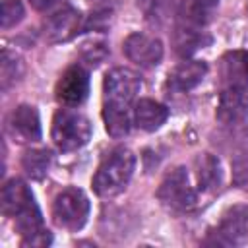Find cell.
Instances as JSON below:
<instances>
[{
    "instance_id": "1",
    "label": "cell",
    "mask_w": 248,
    "mask_h": 248,
    "mask_svg": "<svg viewBox=\"0 0 248 248\" xmlns=\"http://www.w3.org/2000/svg\"><path fill=\"white\" fill-rule=\"evenodd\" d=\"M2 213L6 217L16 219V231L21 234L23 244L37 236L39 232L46 231L43 227V215L39 205L35 203L33 192L21 178H12L2 186Z\"/></svg>"
},
{
    "instance_id": "2",
    "label": "cell",
    "mask_w": 248,
    "mask_h": 248,
    "mask_svg": "<svg viewBox=\"0 0 248 248\" xmlns=\"http://www.w3.org/2000/svg\"><path fill=\"white\" fill-rule=\"evenodd\" d=\"M136 169V155L128 147H116L105 155L91 180L93 192L101 198H114L128 186Z\"/></svg>"
},
{
    "instance_id": "3",
    "label": "cell",
    "mask_w": 248,
    "mask_h": 248,
    "mask_svg": "<svg viewBox=\"0 0 248 248\" xmlns=\"http://www.w3.org/2000/svg\"><path fill=\"white\" fill-rule=\"evenodd\" d=\"M141 89L140 76L130 68H112L103 81V108L130 112L136 95Z\"/></svg>"
},
{
    "instance_id": "4",
    "label": "cell",
    "mask_w": 248,
    "mask_h": 248,
    "mask_svg": "<svg viewBox=\"0 0 248 248\" xmlns=\"http://www.w3.org/2000/svg\"><path fill=\"white\" fill-rule=\"evenodd\" d=\"M50 138L60 151H76L91 140V122L70 108H60L52 118Z\"/></svg>"
},
{
    "instance_id": "5",
    "label": "cell",
    "mask_w": 248,
    "mask_h": 248,
    "mask_svg": "<svg viewBox=\"0 0 248 248\" xmlns=\"http://www.w3.org/2000/svg\"><path fill=\"white\" fill-rule=\"evenodd\" d=\"M89 200L83 190L70 186L58 192L52 202V221L66 231H79L89 217Z\"/></svg>"
},
{
    "instance_id": "6",
    "label": "cell",
    "mask_w": 248,
    "mask_h": 248,
    "mask_svg": "<svg viewBox=\"0 0 248 248\" xmlns=\"http://www.w3.org/2000/svg\"><path fill=\"white\" fill-rule=\"evenodd\" d=\"M157 198L165 207L172 211L184 213L194 209L198 203V192L190 184L188 170L184 167H176L167 172V176L157 188Z\"/></svg>"
},
{
    "instance_id": "7",
    "label": "cell",
    "mask_w": 248,
    "mask_h": 248,
    "mask_svg": "<svg viewBox=\"0 0 248 248\" xmlns=\"http://www.w3.org/2000/svg\"><path fill=\"white\" fill-rule=\"evenodd\" d=\"M215 244H248V205L238 203L229 207L221 221L219 227L211 232Z\"/></svg>"
},
{
    "instance_id": "8",
    "label": "cell",
    "mask_w": 248,
    "mask_h": 248,
    "mask_svg": "<svg viewBox=\"0 0 248 248\" xmlns=\"http://www.w3.org/2000/svg\"><path fill=\"white\" fill-rule=\"evenodd\" d=\"M45 37L48 43H66L74 39L81 29V14L70 4H62L50 12L45 19Z\"/></svg>"
},
{
    "instance_id": "9",
    "label": "cell",
    "mask_w": 248,
    "mask_h": 248,
    "mask_svg": "<svg viewBox=\"0 0 248 248\" xmlns=\"http://www.w3.org/2000/svg\"><path fill=\"white\" fill-rule=\"evenodd\" d=\"M6 132L17 143H33L41 140L39 112L31 105L16 107L6 118Z\"/></svg>"
},
{
    "instance_id": "10",
    "label": "cell",
    "mask_w": 248,
    "mask_h": 248,
    "mask_svg": "<svg viewBox=\"0 0 248 248\" xmlns=\"http://www.w3.org/2000/svg\"><path fill=\"white\" fill-rule=\"evenodd\" d=\"M122 50L126 58L140 68H153L163 60V43L145 33H130L122 45Z\"/></svg>"
},
{
    "instance_id": "11",
    "label": "cell",
    "mask_w": 248,
    "mask_h": 248,
    "mask_svg": "<svg viewBox=\"0 0 248 248\" xmlns=\"http://www.w3.org/2000/svg\"><path fill=\"white\" fill-rule=\"evenodd\" d=\"M56 101L64 107H78L89 95V74L81 66H70L58 79L54 89Z\"/></svg>"
},
{
    "instance_id": "12",
    "label": "cell",
    "mask_w": 248,
    "mask_h": 248,
    "mask_svg": "<svg viewBox=\"0 0 248 248\" xmlns=\"http://www.w3.org/2000/svg\"><path fill=\"white\" fill-rule=\"evenodd\" d=\"M215 116L227 126L242 122L248 116V87H223Z\"/></svg>"
},
{
    "instance_id": "13",
    "label": "cell",
    "mask_w": 248,
    "mask_h": 248,
    "mask_svg": "<svg viewBox=\"0 0 248 248\" xmlns=\"http://www.w3.org/2000/svg\"><path fill=\"white\" fill-rule=\"evenodd\" d=\"M223 87H248V50H229L219 60Z\"/></svg>"
},
{
    "instance_id": "14",
    "label": "cell",
    "mask_w": 248,
    "mask_h": 248,
    "mask_svg": "<svg viewBox=\"0 0 248 248\" xmlns=\"http://www.w3.org/2000/svg\"><path fill=\"white\" fill-rule=\"evenodd\" d=\"M207 74V64L203 60H184L169 72L167 85L172 91H190L194 89Z\"/></svg>"
},
{
    "instance_id": "15",
    "label": "cell",
    "mask_w": 248,
    "mask_h": 248,
    "mask_svg": "<svg viewBox=\"0 0 248 248\" xmlns=\"http://www.w3.org/2000/svg\"><path fill=\"white\" fill-rule=\"evenodd\" d=\"M217 8L219 0H182L178 6V23L203 29L211 23Z\"/></svg>"
},
{
    "instance_id": "16",
    "label": "cell",
    "mask_w": 248,
    "mask_h": 248,
    "mask_svg": "<svg viewBox=\"0 0 248 248\" xmlns=\"http://www.w3.org/2000/svg\"><path fill=\"white\" fill-rule=\"evenodd\" d=\"M194 172H196V182L200 192H215L221 186L223 180V170H221V163L215 155L211 153H200L194 159Z\"/></svg>"
},
{
    "instance_id": "17",
    "label": "cell",
    "mask_w": 248,
    "mask_h": 248,
    "mask_svg": "<svg viewBox=\"0 0 248 248\" xmlns=\"http://www.w3.org/2000/svg\"><path fill=\"white\" fill-rule=\"evenodd\" d=\"M169 118V108L153 99H140L134 105V124L143 132L159 130Z\"/></svg>"
},
{
    "instance_id": "18",
    "label": "cell",
    "mask_w": 248,
    "mask_h": 248,
    "mask_svg": "<svg viewBox=\"0 0 248 248\" xmlns=\"http://www.w3.org/2000/svg\"><path fill=\"white\" fill-rule=\"evenodd\" d=\"M172 45H174L176 54H180L182 58H188L200 48L211 45V35H207V31L200 27H188V25L176 23L174 33H172Z\"/></svg>"
},
{
    "instance_id": "19",
    "label": "cell",
    "mask_w": 248,
    "mask_h": 248,
    "mask_svg": "<svg viewBox=\"0 0 248 248\" xmlns=\"http://www.w3.org/2000/svg\"><path fill=\"white\" fill-rule=\"evenodd\" d=\"M52 155L48 149H27L21 157V167L25 174L33 180H43L48 172Z\"/></svg>"
},
{
    "instance_id": "20",
    "label": "cell",
    "mask_w": 248,
    "mask_h": 248,
    "mask_svg": "<svg viewBox=\"0 0 248 248\" xmlns=\"http://www.w3.org/2000/svg\"><path fill=\"white\" fill-rule=\"evenodd\" d=\"M23 76V60L19 54L4 48L0 56V87L6 91L16 85Z\"/></svg>"
},
{
    "instance_id": "21",
    "label": "cell",
    "mask_w": 248,
    "mask_h": 248,
    "mask_svg": "<svg viewBox=\"0 0 248 248\" xmlns=\"http://www.w3.org/2000/svg\"><path fill=\"white\" fill-rule=\"evenodd\" d=\"M81 58L91 64V66H99L107 56H108V45L105 41H87L81 45V50H79Z\"/></svg>"
},
{
    "instance_id": "22",
    "label": "cell",
    "mask_w": 248,
    "mask_h": 248,
    "mask_svg": "<svg viewBox=\"0 0 248 248\" xmlns=\"http://www.w3.org/2000/svg\"><path fill=\"white\" fill-rule=\"evenodd\" d=\"M25 16V10H23V4L19 0H2V29H10V27H16Z\"/></svg>"
},
{
    "instance_id": "23",
    "label": "cell",
    "mask_w": 248,
    "mask_h": 248,
    "mask_svg": "<svg viewBox=\"0 0 248 248\" xmlns=\"http://www.w3.org/2000/svg\"><path fill=\"white\" fill-rule=\"evenodd\" d=\"M232 182L234 186L248 190V151L238 153L232 159Z\"/></svg>"
},
{
    "instance_id": "24",
    "label": "cell",
    "mask_w": 248,
    "mask_h": 248,
    "mask_svg": "<svg viewBox=\"0 0 248 248\" xmlns=\"http://www.w3.org/2000/svg\"><path fill=\"white\" fill-rule=\"evenodd\" d=\"M170 0H136V6L143 12L145 17L149 19H155V17H161L167 8H169Z\"/></svg>"
},
{
    "instance_id": "25",
    "label": "cell",
    "mask_w": 248,
    "mask_h": 248,
    "mask_svg": "<svg viewBox=\"0 0 248 248\" xmlns=\"http://www.w3.org/2000/svg\"><path fill=\"white\" fill-rule=\"evenodd\" d=\"M122 0H89V4L95 8V10H110L112 12V8L114 6H118Z\"/></svg>"
},
{
    "instance_id": "26",
    "label": "cell",
    "mask_w": 248,
    "mask_h": 248,
    "mask_svg": "<svg viewBox=\"0 0 248 248\" xmlns=\"http://www.w3.org/2000/svg\"><path fill=\"white\" fill-rule=\"evenodd\" d=\"M35 10H46V8H50L52 4H54V0H27Z\"/></svg>"
}]
</instances>
